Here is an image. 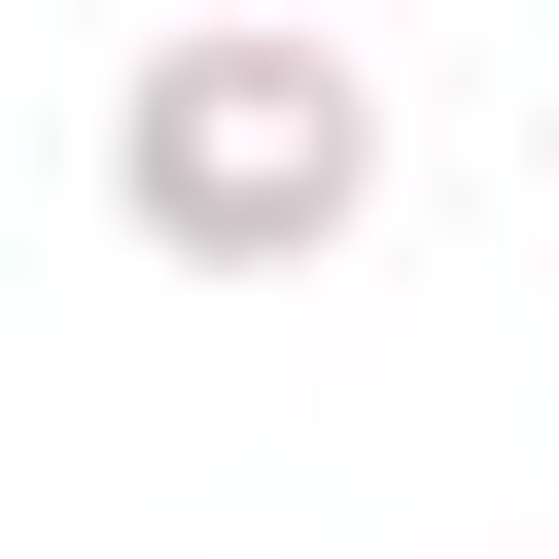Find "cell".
Instances as JSON below:
<instances>
[{"label": "cell", "instance_id": "6da1fadb", "mask_svg": "<svg viewBox=\"0 0 559 559\" xmlns=\"http://www.w3.org/2000/svg\"><path fill=\"white\" fill-rule=\"evenodd\" d=\"M105 210H140L175 280H314V245L384 210V70H349V35H140Z\"/></svg>", "mask_w": 559, "mask_h": 559}]
</instances>
